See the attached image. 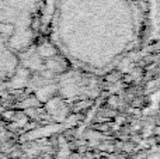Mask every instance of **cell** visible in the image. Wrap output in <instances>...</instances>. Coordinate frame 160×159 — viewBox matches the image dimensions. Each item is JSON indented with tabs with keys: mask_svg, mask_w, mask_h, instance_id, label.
<instances>
[{
	"mask_svg": "<svg viewBox=\"0 0 160 159\" xmlns=\"http://www.w3.org/2000/svg\"><path fill=\"white\" fill-rule=\"evenodd\" d=\"M17 3L18 0H0V82L13 73L16 51L21 49L27 38V35H17L18 24H25Z\"/></svg>",
	"mask_w": 160,
	"mask_h": 159,
	"instance_id": "cell-1",
	"label": "cell"
}]
</instances>
